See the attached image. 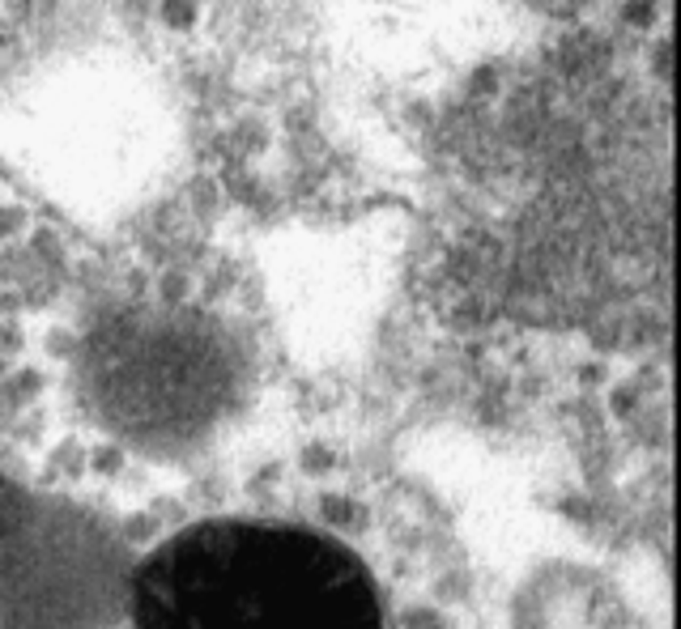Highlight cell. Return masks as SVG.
<instances>
[{"label": "cell", "instance_id": "obj_2", "mask_svg": "<svg viewBox=\"0 0 681 629\" xmlns=\"http://www.w3.org/2000/svg\"><path fill=\"white\" fill-rule=\"evenodd\" d=\"M21 536L26 532H9V528H4V497H0V561H4V540H9V544H21Z\"/></svg>", "mask_w": 681, "mask_h": 629}, {"label": "cell", "instance_id": "obj_1", "mask_svg": "<svg viewBox=\"0 0 681 629\" xmlns=\"http://www.w3.org/2000/svg\"><path fill=\"white\" fill-rule=\"evenodd\" d=\"M133 629H384L367 561L272 519H209L162 540L128 587Z\"/></svg>", "mask_w": 681, "mask_h": 629}]
</instances>
